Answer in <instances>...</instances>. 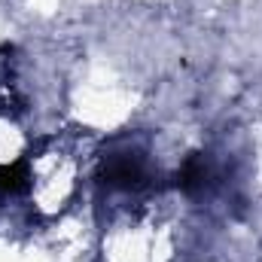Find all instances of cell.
<instances>
[{
  "label": "cell",
  "instance_id": "6da1fadb",
  "mask_svg": "<svg viewBox=\"0 0 262 262\" xmlns=\"http://www.w3.org/2000/svg\"><path fill=\"white\" fill-rule=\"evenodd\" d=\"M101 180L110 186V189H140L149 183V168H146V159L134 149H122V152H110L104 156L101 162Z\"/></svg>",
  "mask_w": 262,
  "mask_h": 262
},
{
  "label": "cell",
  "instance_id": "7a4b0ae2",
  "mask_svg": "<svg viewBox=\"0 0 262 262\" xmlns=\"http://www.w3.org/2000/svg\"><path fill=\"white\" fill-rule=\"evenodd\" d=\"M177 189L180 192H186V195H198V192H204L207 189V183H210V165H207V159L201 156V152H192L186 162H183V168L177 171Z\"/></svg>",
  "mask_w": 262,
  "mask_h": 262
},
{
  "label": "cell",
  "instance_id": "3957f363",
  "mask_svg": "<svg viewBox=\"0 0 262 262\" xmlns=\"http://www.w3.org/2000/svg\"><path fill=\"white\" fill-rule=\"evenodd\" d=\"M31 183V174H28V165L25 162H12V165H0V192H25Z\"/></svg>",
  "mask_w": 262,
  "mask_h": 262
}]
</instances>
